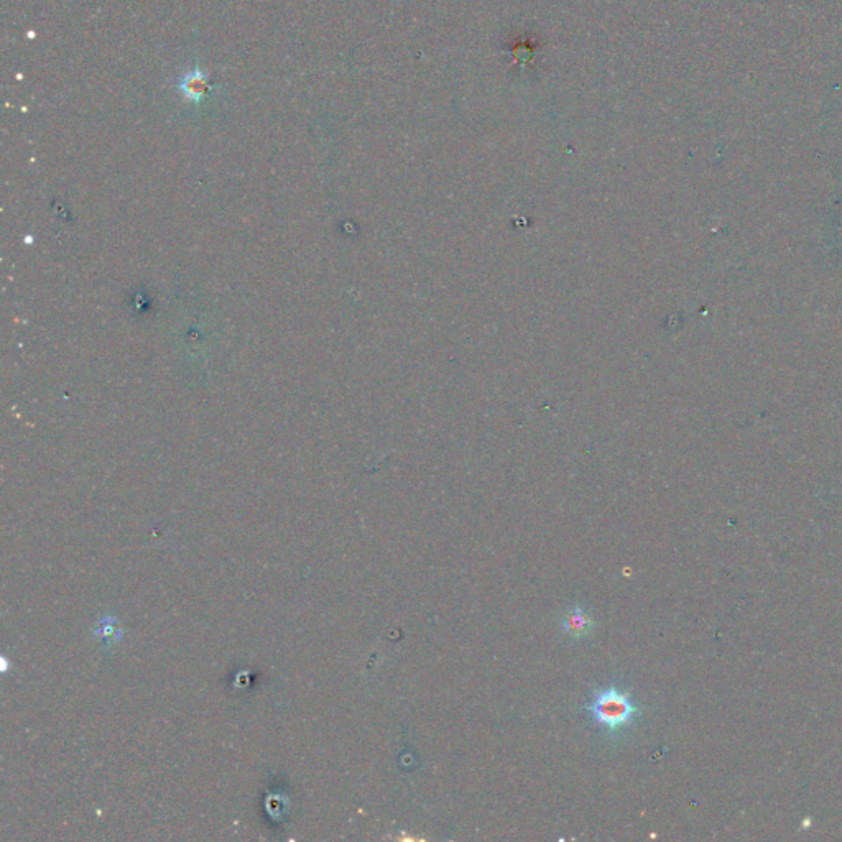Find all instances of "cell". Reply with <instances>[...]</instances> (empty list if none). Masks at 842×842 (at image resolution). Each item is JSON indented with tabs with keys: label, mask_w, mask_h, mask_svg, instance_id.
I'll return each instance as SVG.
<instances>
[{
	"label": "cell",
	"mask_w": 842,
	"mask_h": 842,
	"mask_svg": "<svg viewBox=\"0 0 842 842\" xmlns=\"http://www.w3.org/2000/svg\"><path fill=\"white\" fill-rule=\"evenodd\" d=\"M563 630L573 637H584L593 629V620L589 619L583 607L576 606L563 619Z\"/></svg>",
	"instance_id": "obj_3"
},
{
	"label": "cell",
	"mask_w": 842,
	"mask_h": 842,
	"mask_svg": "<svg viewBox=\"0 0 842 842\" xmlns=\"http://www.w3.org/2000/svg\"><path fill=\"white\" fill-rule=\"evenodd\" d=\"M584 709L597 726L611 736H616L632 726L640 714L637 704L632 701L629 694L614 685L596 691Z\"/></svg>",
	"instance_id": "obj_1"
},
{
	"label": "cell",
	"mask_w": 842,
	"mask_h": 842,
	"mask_svg": "<svg viewBox=\"0 0 842 842\" xmlns=\"http://www.w3.org/2000/svg\"><path fill=\"white\" fill-rule=\"evenodd\" d=\"M176 89L180 91L183 98L198 104V102L203 101L204 98H208L213 86H211V79H209V76L206 75L201 68L196 66V68H193L190 73H186L185 76H181V78L178 79Z\"/></svg>",
	"instance_id": "obj_2"
}]
</instances>
